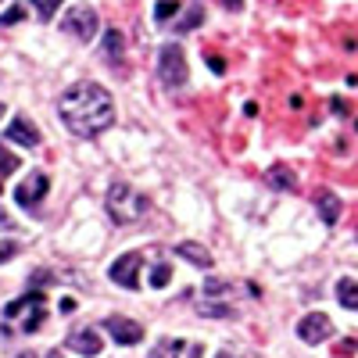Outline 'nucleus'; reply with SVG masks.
I'll return each instance as SVG.
<instances>
[{
	"instance_id": "obj_9",
	"label": "nucleus",
	"mask_w": 358,
	"mask_h": 358,
	"mask_svg": "<svg viewBox=\"0 0 358 358\" xmlns=\"http://www.w3.org/2000/svg\"><path fill=\"white\" fill-rule=\"evenodd\" d=\"M4 140L8 143H22V147H40V129L29 122V115H15L8 133H4Z\"/></svg>"
},
{
	"instance_id": "obj_4",
	"label": "nucleus",
	"mask_w": 358,
	"mask_h": 358,
	"mask_svg": "<svg viewBox=\"0 0 358 358\" xmlns=\"http://www.w3.org/2000/svg\"><path fill=\"white\" fill-rule=\"evenodd\" d=\"M62 29H65L69 36H76V40L90 43V40L97 36V29H101L97 8H90V4H72V8H69V15L62 18Z\"/></svg>"
},
{
	"instance_id": "obj_7",
	"label": "nucleus",
	"mask_w": 358,
	"mask_h": 358,
	"mask_svg": "<svg viewBox=\"0 0 358 358\" xmlns=\"http://www.w3.org/2000/svg\"><path fill=\"white\" fill-rule=\"evenodd\" d=\"M297 337H301L305 344H322V341H330V337H334V322H330V315H322V312L305 315L301 322H297Z\"/></svg>"
},
{
	"instance_id": "obj_33",
	"label": "nucleus",
	"mask_w": 358,
	"mask_h": 358,
	"mask_svg": "<svg viewBox=\"0 0 358 358\" xmlns=\"http://www.w3.org/2000/svg\"><path fill=\"white\" fill-rule=\"evenodd\" d=\"M215 358H233V355H229V351H222V355H215Z\"/></svg>"
},
{
	"instance_id": "obj_24",
	"label": "nucleus",
	"mask_w": 358,
	"mask_h": 358,
	"mask_svg": "<svg viewBox=\"0 0 358 358\" xmlns=\"http://www.w3.org/2000/svg\"><path fill=\"white\" fill-rule=\"evenodd\" d=\"M18 255V244L15 241H0V262H11Z\"/></svg>"
},
{
	"instance_id": "obj_15",
	"label": "nucleus",
	"mask_w": 358,
	"mask_h": 358,
	"mask_svg": "<svg viewBox=\"0 0 358 358\" xmlns=\"http://www.w3.org/2000/svg\"><path fill=\"white\" fill-rule=\"evenodd\" d=\"M265 179H268V187H276V190H297V176L287 165H273L265 172Z\"/></svg>"
},
{
	"instance_id": "obj_16",
	"label": "nucleus",
	"mask_w": 358,
	"mask_h": 358,
	"mask_svg": "<svg viewBox=\"0 0 358 358\" xmlns=\"http://www.w3.org/2000/svg\"><path fill=\"white\" fill-rule=\"evenodd\" d=\"M337 301H341L344 308H358V283H355L351 276L337 280Z\"/></svg>"
},
{
	"instance_id": "obj_11",
	"label": "nucleus",
	"mask_w": 358,
	"mask_h": 358,
	"mask_svg": "<svg viewBox=\"0 0 358 358\" xmlns=\"http://www.w3.org/2000/svg\"><path fill=\"white\" fill-rule=\"evenodd\" d=\"M341 197L334 194V190H319L315 194V212H319V219L326 222V226H337V219H341Z\"/></svg>"
},
{
	"instance_id": "obj_30",
	"label": "nucleus",
	"mask_w": 358,
	"mask_h": 358,
	"mask_svg": "<svg viewBox=\"0 0 358 358\" xmlns=\"http://www.w3.org/2000/svg\"><path fill=\"white\" fill-rule=\"evenodd\" d=\"M330 108H334V111H348V104H344L341 97H334V101H330Z\"/></svg>"
},
{
	"instance_id": "obj_25",
	"label": "nucleus",
	"mask_w": 358,
	"mask_h": 358,
	"mask_svg": "<svg viewBox=\"0 0 358 358\" xmlns=\"http://www.w3.org/2000/svg\"><path fill=\"white\" fill-rule=\"evenodd\" d=\"M201 312H204V315H212V319H226V315H229L226 305H201Z\"/></svg>"
},
{
	"instance_id": "obj_23",
	"label": "nucleus",
	"mask_w": 358,
	"mask_h": 358,
	"mask_svg": "<svg viewBox=\"0 0 358 358\" xmlns=\"http://www.w3.org/2000/svg\"><path fill=\"white\" fill-rule=\"evenodd\" d=\"M57 8H62V0H40V22H50Z\"/></svg>"
},
{
	"instance_id": "obj_14",
	"label": "nucleus",
	"mask_w": 358,
	"mask_h": 358,
	"mask_svg": "<svg viewBox=\"0 0 358 358\" xmlns=\"http://www.w3.org/2000/svg\"><path fill=\"white\" fill-rule=\"evenodd\" d=\"M176 255L179 258H187L190 265H201V268H212V255H208L201 244H194V241H183V244H179L176 248Z\"/></svg>"
},
{
	"instance_id": "obj_2",
	"label": "nucleus",
	"mask_w": 358,
	"mask_h": 358,
	"mask_svg": "<svg viewBox=\"0 0 358 358\" xmlns=\"http://www.w3.org/2000/svg\"><path fill=\"white\" fill-rule=\"evenodd\" d=\"M147 208H151V201H147L143 194H136L129 183H115L108 190V215L115 219V226H133L147 215Z\"/></svg>"
},
{
	"instance_id": "obj_27",
	"label": "nucleus",
	"mask_w": 358,
	"mask_h": 358,
	"mask_svg": "<svg viewBox=\"0 0 358 358\" xmlns=\"http://www.w3.org/2000/svg\"><path fill=\"white\" fill-rule=\"evenodd\" d=\"M208 69H212L215 76H222V72H226V62H222L219 54H208Z\"/></svg>"
},
{
	"instance_id": "obj_1",
	"label": "nucleus",
	"mask_w": 358,
	"mask_h": 358,
	"mask_svg": "<svg viewBox=\"0 0 358 358\" xmlns=\"http://www.w3.org/2000/svg\"><path fill=\"white\" fill-rule=\"evenodd\" d=\"M57 115L69 126V133L94 140L115 122V97L101 83H76L57 97Z\"/></svg>"
},
{
	"instance_id": "obj_37",
	"label": "nucleus",
	"mask_w": 358,
	"mask_h": 358,
	"mask_svg": "<svg viewBox=\"0 0 358 358\" xmlns=\"http://www.w3.org/2000/svg\"><path fill=\"white\" fill-rule=\"evenodd\" d=\"M36 4H40V0H36Z\"/></svg>"
},
{
	"instance_id": "obj_12",
	"label": "nucleus",
	"mask_w": 358,
	"mask_h": 358,
	"mask_svg": "<svg viewBox=\"0 0 358 358\" xmlns=\"http://www.w3.org/2000/svg\"><path fill=\"white\" fill-rule=\"evenodd\" d=\"M22 312H43V290L22 294V297H15V301L4 305V315H8V319H18Z\"/></svg>"
},
{
	"instance_id": "obj_10",
	"label": "nucleus",
	"mask_w": 358,
	"mask_h": 358,
	"mask_svg": "<svg viewBox=\"0 0 358 358\" xmlns=\"http://www.w3.org/2000/svg\"><path fill=\"white\" fill-rule=\"evenodd\" d=\"M69 348L79 351V355H86V358H97L104 344H101V337L86 326V330H72V334H69Z\"/></svg>"
},
{
	"instance_id": "obj_17",
	"label": "nucleus",
	"mask_w": 358,
	"mask_h": 358,
	"mask_svg": "<svg viewBox=\"0 0 358 358\" xmlns=\"http://www.w3.org/2000/svg\"><path fill=\"white\" fill-rule=\"evenodd\" d=\"M201 22H204V8H201V4H194L183 18L176 22V33H194V29H197Z\"/></svg>"
},
{
	"instance_id": "obj_3",
	"label": "nucleus",
	"mask_w": 358,
	"mask_h": 358,
	"mask_svg": "<svg viewBox=\"0 0 358 358\" xmlns=\"http://www.w3.org/2000/svg\"><path fill=\"white\" fill-rule=\"evenodd\" d=\"M158 76L172 90L176 86H187L190 69H187V54H183V47H179V43H165L162 47V54H158Z\"/></svg>"
},
{
	"instance_id": "obj_35",
	"label": "nucleus",
	"mask_w": 358,
	"mask_h": 358,
	"mask_svg": "<svg viewBox=\"0 0 358 358\" xmlns=\"http://www.w3.org/2000/svg\"><path fill=\"white\" fill-rule=\"evenodd\" d=\"M0 194H4V179H0Z\"/></svg>"
},
{
	"instance_id": "obj_6",
	"label": "nucleus",
	"mask_w": 358,
	"mask_h": 358,
	"mask_svg": "<svg viewBox=\"0 0 358 358\" xmlns=\"http://www.w3.org/2000/svg\"><path fill=\"white\" fill-rule=\"evenodd\" d=\"M140 255H122V258H115V265L108 268V276L115 287H126V290H136L140 287Z\"/></svg>"
},
{
	"instance_id": "obj_28",
	"label": "nucleus",
	"mask_w": 358,
	"mask_h": 358,
	"mask_svg": "<svg viewBox=\"0 0 358 358\" xmlns=\"http://www.w3.org/2000/svg\"><path fill=\"white\" fill-rule=\"evenodd\" d=\"M222 4H226L229 11H241V8H244V0H222Z\"/></svg>"
},
{
	"instance_id": "obj_36",
	"label": "nucleus",
	"mask_w": 358,
	"mask_h": 358,
	"mask_svg": "<svg viewBox=\"0 0 358 358\" xmlns=\"http://www.w3.org/2000/svg\"><path fill=\"white\" fill-rule=\"evenodd\" d=\"M0 115H4V104H0Z\"/></svg>"
},
{
	"instance_id": "obj_32",
	"label": "nucleus",
	"mask_w": 358,
	"mask_h": 358,
	"mask_svg": "<svg viewBox=\"0 0 358 358\" xmlns=\"http://www.w3.org/2000/svg\"><path fill=\"white\" fill-rule=\"evenodd\" d=\"M18 358H33V351H22V355H18Z\"/></svg>"
},
{
	"instance_id": "obj_5",
	"label": "nucleus",
	"mask_w": 358,
	"mask_h": 358,
	"mask_svg": "<svg viewBox=\"0 0 358 358\" xmlns=\"http://www.w3.org/2000/svg\"><path fill=\"white\" fill-rule=\"evenodd\" d=\"M47 190H50V179L43 172H29V179H22V183L15 187V201L22 208H36L47 197Z\"/></svg>"
},
{
	"instance_id": "obj_18",
	"label": "nucleus",
	"mask_w": 358,
	"mask_h": 358,
	"mask_svg": "<svg viewBox=\"0 0 358 358\" xmlns=\"http://www.w3.org/2000/svg\"><path fill=\"white\" fill-rule=\"evenodd\" d=\"M18 165H22V162H18V158L8 151L4 143H0V179H4V176H11V172H18Z\"/></svg>"
},
{
	"instance_id": "obj_13",
	"label": "nucleus",
	"mask_w": 358,
	"mask_h": 358,
	"mask_svg": "<svg viewBox=\"0 0 358 358\" xmlns=\"http://www.w3.org/2000/svg\"><path fill=\"white\" fill-rule=\"evenodd\" d=\"M122 50H126L122 33H118V29H108V33H104V47H101V57L115 69V65H122Z\"/></svg>"
},
{
	"instance_id": "obj_20",
	"label": "nucleus",
	"mask_w": 358,
	"mask_h": 358,
	"mask_svg": "<svg viewBox=\"0 0 358 358\" xmlns=\"http://www.w3.org/2000/svg\"><path fill=\"white\" fill-rule=\"evenodd\" d=\"M179 351H183V341H165L158 351H151V358H176Z\"/></svg>"
},
{
	"instance_id": "obj_8",
	"label": "nucleus",
	"mask_w": 358,
	"mask_h": 358,
	"mask_svg": "<svg viewBox=\"0 0 358 358\" xmlns=\"http://www.w3.org/2000/svg\"><path fill=\"white\" fill-rule=\"evenodd\" d=\"M104 330L115 337V344H122V348H133V344L143 341V326L133 322V319H126V315H108L104 319Z\"/></svg>"
},
{
	"instance_id": "obj_26",
	"label": "nucleus",
	"mask_w": 358,
	"mask_h": 358,
	"mask_svg": "<svg viewBox=\"0 0 358 358\" xmlns=\"http://www.w3.org/2000/svg\"><path fill=\"white\" fill-rule=\"evenodd\" d=\"M204 294H208V297H222V294H226V283H219V280H208V283H204Z\"/></svg>"
},
{
	"instance_id": "obj_22",
	"label": "nucleus",
	"mask_w": 358,
	"mask_h": 358,
	"mask_svg": "<svg viewBox=\"0 0 358 358\" xmlns=\"http://www.w3.org/2000/svg\"><path fill=\"white\" fill-rule=\"evenodd\" d=\"M172 280V265H155V273H151V287H165Z\"/></svg>"
},
{
	"instance_id": "obj_19",
	"label": "nucleus",
	"mask_w": 358,
	"mask_h": 358,
	"mask_svg": "<svg viewBox=\"0 0 358 358\" xmlns=\"http://www.w3.org/2000/svg\"><path fill=\"white\" fill-rule=\"evenodd\" d=\"M176 11H179V0H158L155 4V22H169V18H176Z\"/></svg>"
},
{
	"instance_id": "obj_21",
	"label": "nucleus",
	"mask_w": 358,
	"mask_h": 358,
	"mask_svg": "<svg viewBox=\"0 0 358 358\" xmlns=\"http://www.w3.org/2000/svg\"><path fill=\"white\" fill-rule=\"evenodd\" d=\"M22 18H25V8L15 4V8H8L4 15H0V29H8V25H15V22H22Z\"/></svg>"
},
{
	"instance_id": "obj_29",
	"label": "nucleus",
	"mask_w": 358,
	"mask_h": 358,
	"mask_svg": "<svg viewBox=\"0 0 358 358\" xmlns=\"http://www.w3.org/2000/svg\"><path fill=\"white\" fill-rule=\"evenodd\" d=\"M244 115H251V118H255V115H258V104H255V101H248V104H244Z\"/></svg>"
},
{
	"instance_id": "obj_31",
	"label": "nucleus",
	"mask_w": 358,
	"mask_h": 358,
	"mask_svg": "<svg viewBox=\"0 0 358 358\" xmlns=\"http://www.w3.org/2000/svg\"><path fill=\"white\" fill-rule=\"evenodd\" d=\"M0 226H11V219H8L4 212H0Z\"/></svg>"
},
{
	"instance_id": "obj_34",
	"label": "nucleus",
	"mask_w": 358,
	"mask_h": 358,
	"mask_svg": "<svg viewBox=\"0 0 358 358\" xmlns=\"http://www.w3.org/2000/svg\"><path fill=\"white\" fill-rule=\"evenodd\" d=\"M47 358H62V355H57V351H50V355H47Z\"/></svg>"
}]
</instances>
